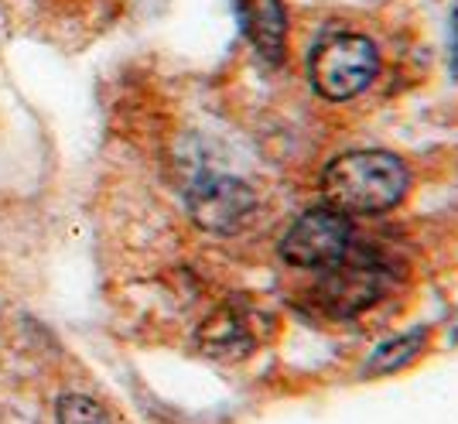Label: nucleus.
Returning <instances> with one entry per match:
<instances>
[{"label": "nucleus", "mask_w": 458, "mask_h": 424, "mask_svg": "<svg viewBox=\"0 0 458 424\" xmlns=\"http://www.w3.org/2000/svg\"><path fill=\"white\" fill-rule=\"evenodd\" d=\"M394 267L383 260L380 253L366 250H345L335 264L322 267L318 281V305L339 318L360 315L363 309L377 305L383 294L390 291Z\"/></svg>", "instance_id": "obj_3"}, {"label": "nucleus", "mask_w": 458, "mask_h": 424, "mask_svg": "<svg viewBox=\"0 0 458 424\" xmlns=\"http://www.w3.org/2000/svg\"><path fill=\"white\" fill-rule=\"evenodd\" d=\"M352 247V219L332 206H315L301 212L291 230L281 236V257L291 267L322 270L335 264Z\"/></svg>", "instance_id": "obj_4"}, {"label": "nucleus", "mask_w": 458, "mask_h": 424, "mask_svg": "<svg viewBox=\"0 0 458 424\" xmlns=\"http://www.w3.org/2000/svg\"><path fill=\"white\" fill-rule=\"evenodd\" d=\"M236 14H240V28L253 45V52H260L274 65L284 62L287 14L281 0H236Z\"/></svg>", "instance_id": "obj_6"}, {"label": "nucleus", "mask_w": 458, "mask_h": 424, "mask_svg": "<svg viewBox=\"0 0 458 424\" xmlns=\"http://www.w3.org/2000/svg\"><path fill=\"white\" fill-rule=\"evenodd\" d=\"M58 424H110L106 411L96 404L93 397H82V394H65L58 397Z\"/></svg>", "instance_id": "obj_8"}, {"label": "nucleus", "mask_w": 458, "mask_h": 424, "mask_svg": "<svg viewBox=\"0 0 458 424\" xmlns=\"http://www.w3.org/2000/svg\"><path fill=\"white\" fill-rule=\"evenodd\" d=\"M411 174L390 151H345L332 157L322 172L325 206L343 216H380L401 206Z\"/></svg>", "instance_id": "obj_1"}, {"label": "nucleus", "mask_w": 458, "mask_h": 424, "mask_svg": "<svg viewBox=\"0 0 458 424\" xmlns=\"http://www.w3.org/2000/svg\"><path fill=\"white\" fill-rule=\"evenodd\" d=\"M428 343V332H403V335H394L390 343H383L377 352H373V360H369V367H366V377H390V373H397V369L411 367L414 360L420 356V349Z\"/></svg>", "instance_id": "obj_7"}, {"label": "nucleus", "mask_w": 458, "mask_h": 424, "mask_svg": "<svg viewBox=\"0 0 458 424\" xmlns=\"http://www.w3.org/2000/svg\"><path fill=\"white\" fill-rule=\"evenodd\" d=\"M191 219L209 233L233 236V233L247 230L253 212H257V195L247 182L229 178V174H209L202 182H195L189 192Z\"/></svg>", "instance_id": "obj_5"}, {"label": "nucleus", "mask_w": 458, "mask_h": 424, "mask_svg": "<svg viewBox=\"0 0 458 424\" xmlns=\"http://www.w3.org/2000/svg\"><path fill=\"white\" fill-rule=\"evenodd\" d=\"M377 72H380V52L366 35L356 31H332L308 55L311 89L332 103H345L366 93Z\"/></svg>", "instance_id": "obj_2"}]
</instances>
